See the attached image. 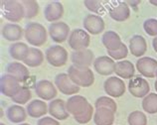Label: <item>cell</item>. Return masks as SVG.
<instances>
[{
    "instance_id": "obj_43",
    "label": "cell",
    "mask_w": 157,
    "mask_h": 125,
    "mask_svg": "<svg viewBox=\"0 0 157 125\" xmlns=\"http://www.w3.org/2000/svg\"><path fill=\"white\" fill-rule=\"evenodd\" d=\"M17 125H30L29 123H20V124H17Z\"/></svg>"
},
{
    "instance_id": "obj_26",
    "label": "cell",
    "mask_w": 157,
    "mask_h": 125,
    "mask_svg": "<svg viewBox=\"0 0 157 125\" xmlns=\"http://www.w3.org/2000/svg\"><path fill=\"white\" fill-rule=\"evenodd\" d=\"M109 16L117 22H123L129 18L130 9L126 2H121L117 6L111 7L109 9Z\"/></svg>"
},
{
    "instance_id": "obj_17",
    "label": "cell",
    "mask_w": 157,
    "mask_h": 125,
    "mask_svg": "<svg viewBox=\"0 0 157 125\" xmlns=\"http://www.w3.org/2000/svg\"><path fill=\"white\" fill-rule=\"evenodd\" d=\"M48 112L53 118L57 120H65L69 117L70 113L67 110L66 101L61 98L53 99L48 104Z\"/></svg>"
},
{
    "instance_id": "obj_4",
    "label": "cell",
    "mask_w": 157,
    "mask_h": 125,
    "mask_svg": "<svg viewBox=\"0 0 157 125\" xmlns=\"http://www.w3.org/2000/svg\"><path fill=\"white\" fill-rule=\"evenodd\" d=\"M45 57L49 64L56 68L65 66L69 58L67 50L60 45H54L49 47L45 53Z\"/></svg>"
},
{
    "instance_id": "obj_10",
    "label": "cell",
    "mask_w": 157,
    "mask_h": 125,
    "mask_svg": "<svg viewBox=\"0 0 157 125\" xmlns=\"http://www.w3.org/2000/svg\"><path fill=\"white\" fill-rule=\"evenodd\" d=\"M94 55L93 51L89 49L81 50V51H74L71 54V61L73 66L80 69L90 68L94 62Z\"/></svg>"
},
{
    "instance_id": "obj_19",
    "label": "cell",
    "mask_w": 157,
    "mask_h": 125,
    "mask_svg": "<svg viewBox=\"0 0 157 125\" xmlns=\"http://www.w3.org/2000/svg\"><path fill=\"white\" fill-rule=\"evenodd\" d=\"M2 37L7 41L15 42L22 38L24 34V30L21 26L14 23H7L2 27L1 30Z\"/></svg>"
},
{
    "instance_id": "obj_27",
    "label": "cell",
    "mask_w": 157,
    "mask_h": 125,
    "mask_svg": "<svg viewBox=\"0 0 157 125\" xmlns=\"http://www.w3.org/2000/svg\"><path fill=\"white\" fill-rule=\"evenodd\" d=\"M101 42L107 51H115L122 45L121 38L114 31H106L101 37Z\"/></svg>"
},
{
    "instance_id": "obj_45",
    "label": "cell",
    "mask_w": 157,
    "mask_h": 125,
    "mask_svg": "<svg viewBox=\"0 0 157 125\" xmlns=\"http://www.w3.org/2000/svg\"><path fill=\"white\" fill-rule=\"evenodd\" d=\"M0 125H5V124H4V123H2V122H1V123H0Z\"/></svg>"
},
{
    "instance_id": "obj_1",
    "label": "cell",
    "mask_w": 157,
    "mask_h": 125,
    "mask_svg": "<svg viewBox=\"0 0 157 125\" xmlns=\"http://www.w3.org/2000/svg\"><path fill=\"white\" fill-rule=\"evenodd\" d=\"M24 38L34 47H41L47 42V30L42 24L30 22L24 28Z\"/></svg>"
},
{
    "instance_id": "obj_24",
    "label": "cell",
    "mask_w": 157,
    "mask_h": 125,
    "mask_svg": "<svg viewBox=\"0 0 157 125\" xmlns=\"http://www.w3.org/2000/svg\"><path fill=\"white\" fill-rule=\"evenodd\" d=\"M129 51L134 57H142L147 51V43L144 37L134 35L129 40Z\"/></svg>"
},
{
    "instance_id": "obj_39",
    "label": "cell",
    "mask_w": 157,
    "mask_h": 125,
    "mask_svg": "<svg viewBox=\"0 0 157 125\" xmlns=\"http://www.w3.org/2000/svg\"><path fill=\"white\" fill-rule=\"evenodd\" d=\"M37 124L38 125H60L59 121H58L57 119L53 117H49V116H45V117L39 119Z\"/></svg>"
},
{
    "instance_id": "obj_44",
    "label": "cell",
    "mask_w": 157,
    "mask_h": 125,
    "mask_svg": "<svg viewBox=\"0 0 157 125\" xmlns=\"http://www.w3.org/2000/svg\"><path fill=\"white\" fill-rule=\"evenodd\" d=\"M155 78H156V81H157V72H156V76H155Z\"/></svg>"
},
{
    "instance_id": "obj_42",
    "label": "cell",
    "mask_w": 157,
    "mask_h": 125,
    "mask_svg": "<svg viewBox=\"0 0 157 125\" xmlns=\"http://www.w3.org/2000/svg\"><path fill=\"white\" fill-rule=\"evenodd\" d=\"M154 87H155V90H156V93H157V81H155V85H154Z\"/></svg>"
},
{
    "instance_id": "obj_9",
    "label": "cell",
    "mask_w": 157,
    "mask_h": 125,
    "mask_svg": "<svg viewBox=\"0 0 157 125\" xmlns=\"http://www.w3.org/2000/svg\"><path fill=\"white\" fill-rule=\"evenodd\" d=\"M104 89L111 97H121L125 93V83L118 77L107 78L104 83Z\"/></svg>"
},
{
    "instance_id": "obj_41",
    "label": "cell",
    "mask_w": 157,
    "mask_h": 125,
    "mask_svg": "<svg viewBox=\"0 0 157 125\" xmlns=\"http://www.w3.org/2000/svg\"><path fill=\"white\" fill-rule=\"evenodd\" d=\"M152 5H154V6H157V0H150L149 1Z\"/></svg>"
},
{
    "instance_id": "obj_16",
    "label": "cell",
    "mask_w": 157,
    "mask_h": 125,
    "mask_svg": "<svg viewBox=\"0 0 157 125\" xmlns=\"http://www.w3.org/2000/svg\"><path fill=\"white\" fill-rule=\"evenodd\" d=\"M114 60L109 56H101L97 58L94 62V68L96 72L101 76H110L114 73L115 70Z\"/></svg>"
},
{
    "instance_id": "obj_14",
    "label": "cell",
    "mask_w": 157,
    "mask_h": 125,
    "mask_svg": "<svg viewBox=\"0 0 157 125\" xmlns=\"http://www.w3.org/2000/svg\"><path fill=\"white\" fill-rule=\"evenodd\" d=\"M136 69L145 78H155L157 72V61L150 57H142L136 62Z\"/></svg>"
},
{
    "instance_id": "obj_11",
    "label": "cell",
    "mask_w": 157,
    "mask_h": 125,
    "mask_svg": "<svg viewBox=\"0 0 157 125\" xmlns=\"http://www.w3.org/2000/svg\"><path fill=\"white\" fill-rule=\"evenodd\" d=\"M128 90L132 97L137 98H144L147 94H149L148 93L150 91V85L145 78L135 77L129 80Z\"/></svg>"
},
{
    "instance_id": "obj_30",
    "label": "cell",
    "mask_w": 157,
    "mask_h": 125,
    "mask_svg": "<svg viewBox=\"0 0 157 125\" xmlns=\"http://www.w3.org/2000/svg\"><path fill=\"white\" fill-rule=\"evenodd\" d=\"M24 8V18L32 19L39 13V4L35 0H24L21 1Z\"/></svg>"
},
{
    "instance_id": "obj_32",
    "label": "cell",
    "mask_w": 157,
    "mask_h": 125,
    "mask_svg": "<svg viewBox=\"0 0 157 125\" xmlns=\"http://www.w3.org/2000/svg\"><path fill=\"white\" fill-rule=\"evenodd\" d=\"M32 97V93L31 90L27 89L25 86H21V89L17 93V94L14 95L13 97H11L12 101L22 105V104H26Z\"/></svg>"
},
{
    "instance_id": "obj_35",
    "label": "cell",
    "mask_w": 157,
    "mask_h": 125,
    "mask_svg": "<svg viewBox=\"0 0 157 125\" xmlns=\"http://www.w3.org/2000/svg\"><path fill=\"white\" fill-rule=\"evenodd\" d=\"M107 54H109V57H110L113 60L121 61L125 59L127 55H128V48H127L126 45L122 43V45L117 50H115V51H107Z\"/></svg>"
},
{
    "instance_id": "obj_31",
    "label": "cell",
    "mask_w": 157,
    "mask_h": 125,
    "mask_svg": "<svg viewBox=\"0 0 157 125\" xmlns=\"http://www.w3.org/2000/svg\"><path fill=\"white\" fill-rule=\"evenodd\" d=\"M142 108L149 114L157 113V93L147 94L142 100Z\"/></svg>"
},
{
    "instance_id": "obj_20",
    "label": "cell",
    "mask_w": 157,
    "mask_h": 125,
    "mask_svg": "<svg viewBox=\"0 0 157 125\" xmlns=\"http://www.w3.org/2000/svg\"><path fill=\"white\" fill-rule=\"evenodd\" d=\"M28 115L32 118H40L45 116L48 112V105L44 100L34 99L28 103L26 107Z\"/></svg>"
},
{
    "instance_id": "obj_5",
    "label": "cell",
    "mask_w": 157,
    "mask_h": 125,
    "mask_svg": "<svg viewBox=\"0 0 157 125\" xmlns=\"http://www.w3.org/2000/svg\"><path fill=\"white\" fill-rule=\"evenodd\" d=\"M69 45L74 51L88 49L90 43V37L89 33L84 29H75L69 36Z\"/></svg>"
},
{
    "instance_id": "obj_40",
    "label": "cell",
    "mask_w": 157,
    "mask_h": 125,
    "mask_svg": "<svg viewBox=\"0 0 157 125\" xmlns=\"http://www.w3.org/2000/svg\"><path fill=\"white\" fill-rule=\"evenodd\" d=\"M152 46H153L154 51L157 53V37H155V38L152 40Z\"/></svg>"
},
{
    "instance_id": "obj_36",
    "label": "cell",
    "mask_w": 157,
    "mask_h": 125,
    "mask_svg": "<svg viewBox=\"0 0 157 125\" xmlns=\"http://www.w3.org/2000/svg\"><path fill=\"white\" fill-rule=\"evenodd\" d=\"M143 29L146 34L151 37H157V20L154 18H149L144 21Z\"/></svg>"
},
{
    "instance_id": "obj_7",
    "label": "cell",
    "mask_w": 157,
    "mask_h": 125,
    "mask_svg": "<svg viewBox=\"0 0 157 125\" xmlns=\"http://www.w3.org/2000/svg\"><path fill=\"white\" fill-rule=\"evenodd\" d=\"M90 104V103L88 101V99L85 97H82V95H78V94L73 95V97H71L66 101L67 110L74 117L84 113L89 108Z\"/></svg>"
},
{
    "instance_id": "obj_18",
    "label": "cell",
    "mask_w": 157,
    "mask_h": 125,
    "mask_svg": "<svg viewBox=\"0 0 157 125\" xmlns=\"http://www.w3.org/2000/svg\"><path fill=\"white\" fill-rule=\"evenodd\" d=\"M64 15L63 4L59 1H53L48 3L44 10L45 19L51 23L59 22V20Z\"/></svg>"
},
{
    "instance_id": "obj_13",
    "label": "cell",
    "mask_w": 157,
    "mask_h": 125,
    "mask_svg": "<svg viewBox=\"0 0 157 125\" xmlns=\"http://www.w3.org/2000/svg\"><path fill=\"white\" fill-rule=\"evenodd\" d=\"M70 34L71 33H70L69 25L62 21L51 23L49 26V35L55 43H63L69 39Z\"/></svg>"
},
{
    "instance_id": "obj_37",
    "label": "cell",
    "mask_w": 157,
    "mask_h": 125,
    "mask_svg": "<svg viewBox=\"0 0 157 125\" xmlns=\"http://www.w3.org/2000/svg\"><path fill=\"white\" fill-rule=\"evenodd\" d=\"M94 107L92 104H90L89 108L86 109L84 113L78 115V116H75V120L80 124H86L89 123L90 120H92V118L94 117Z\"/></svg>"
},
{
    "instance_id": "obj_25",
    "label": "cell",
    "mask_w": 157,
    "mask_h": 125,
    "mask_svg": "<svg viewBox=\"0 0 157 125\" xmlns=\"http://www.w3.org/2000/svg\"><path fill=\"white\" fill-rule=\"evenodd\" d=\"M114 73L117 76L124 80H131L134 77L135 68L130 61H119L115 64Z\"/></svg>"
},
{
    "instance_id": "obj_3",
    "label": "cell",
    "mask_w": 157,
    "mask_h": 125,
    "mask_svg": "<svg viewBox=\"0 0 157 125\" xmlns=\"http://www.w3.org/2000/svg\"><path fill=\"white\" fill-rule=\"evenodd\" d=\"M3 17L12 23H17L24 18V8L21 2L16 0H6L2 2Z\"/></svg>"
},
{
    "instance_id": "obj_8",
    "label": "cell",
    "mask_w": 157,
    "mask_h": 125,
    "mask_svg": "<svg viewBox=\"0 0 157 125\" xmlns=\"http://www.w3.org/2000/svg\"><path fill=\"white\" fill-rule=\"evenodd\" d=\"M55 85L58 90L66 95H75L80 91V87L72 81L68 74L65 73L57 74L55 78Z\"/></svg>"
},
{
    "instance_id": "obj_34",
    "label": "cell",
    "mask_w": 157,
    "mask_h": 125,
    "mask_svg": "<svg viewBox=\"0 0 157 125\" xmlns=\"http://www.w3.org/2000/svg\"><path fill=\"white\" fill-rule=\"evenodd\" d=\"M127 122L129 125H147V117L143 112L135 110L128 115Z\"/></svg>"
},
{
    "instance_id": "obj_2",
    "label": "cell",
    "mask_w": 157,
    "mask_h": 125,
    "mask_svg": "<svg viewBox=\"0 0 157 125\" xmlns=\"http://www.w3.org/2000/svg\"><path fill=\"white\" fill-rule=\"evenodd\" d=\"M68 74L72 81L78 87H90L94 82V76L90 68L80 69L75 66H70Z\"/></svg>"
},
{
    "instance_id": "obj_15",
    "label": "cell",
    "mask_w": 157,
    "mask_h": 125,
    "mask_svg": "<svg viewBox=\"0 0 157 125\" xmlns=\"http://www.w3.org/2000/svg\"><path fill=\"white\" fill-rule=\"evenodd\" d=\"M85 30L93 35H98L105 30V21L100 15L97 14H88L84 19Z\"/></svg>"
},
{
    "instance_id": "obj_23",
    "label": "cell",
    "mask_w": 157,
    "mask_h": 125,
    "mask_svg": "<svg viewBox=\"0 0 157 125\" xmlns=\"http://www.w3.org/2000/svg\"><path fill=\"white\" fill-rule=\"evenodd\" d=\"M27 110L19 104H14L7 108L6 116L9 121L15 124H20L24 122L27 118Z\"/></svg>"
},
{
    "instance_id": "obj_29",
    "label": "cell",
    "mask_w": 157,
    "mask_h": 125,
    "mask_svg": "<svg viewBox=\"0 0 157 125\" xmlns=\"http://www.w3.org/2000/svg\"><path fill=\"white\" fill-rule=\"evenodd\" d=\"M44 62V54L43 52L39 50L38 48L32 47L29 50L28 56L24 60V64L30 68H36L43 64Z\"/></svg>"
},
{
    "instance_id": "obj_38",
    "label": "cell",
    "mask_w": 157,
    "mask_h": 125,
    "mask_svg": "<svg viewBox=\"0 0 157 125\" xmlns=\"http://www.w3.org/2000/svg\"><path fill=\"white\" fill-rule=\"evenodd\" d=\"M84 4L90 12L97 13V15L104 12V5H102V2L101 1H98V0H86V1H84Z\"/></svg>"
},
{
    "instance_id": "obj_28",
    "label": "cell",
    "mask_w": 157,
    "mask_h": 125,
    "mask_svg": "<svg viewBox=\"0 0 157 125\" xmlns=\"http://www.w3.org/2000/svg\"><path fill=\"white\" fill-rule=\"evenodd\" d=\"M29 50L30 48L28 47V45L25 43H22V42H16L10 45L9 47V54L11 58H13L16 61H22L26 59L29 53Z\"/></svg>"
},
{
    "instance_id": "obj_22",
    "label": "cell",
    "mask_w": 157,
    "mask_h": 125,
    "mask_svg": "<svg viewBox=\"0 0 157 125\" xmlns=\"http://www.w3.org/2000/svg\"><path fill=\"white\" fill-rule=\"evenodd\" d=\"M6 70L7 74L16 78L20 82L25 81L29 78V70L27 66L19 62H12L8 64Z\"/></svg>"
},
{
    "instance_id": "obj_6",
    "label": "cell",
    "mask_w": 157,
    "mask_h": 125,
    "mask_svg": "<svg viewBox=\"0 0 157 125\" xmlns=\"http://www.w3.org/2000/svg\"><path fill=\"white\" fill-rule=\"evenodd\" d=\"M21 89L20 81L9 74H2L0 78V90L3 95L13 97Z\"/></svg>"
},
{
    "instance_id": "obj_33",
    "label": "cell",
    "mask_w": 157,
    "mask_h": 125,
    "mask_svg": "<svg viewBox=\"0 0 157 125\" xmlns=\"http://www.w3.org/2000/svg\"><path fill=\"white\" fill-rule=\"evenodd\" d=\"M94 107L96 108H101V107L109 108V109H110L111 111H113L114 113L117 110V102H115L111 97H98L96 100V102H94Z\"/></svg>"
},
{
    "instance_id": "obj_12",
    "label": "cell",
    "mask_w": 157,
    "mask_h": 125,
    "mask_svg": "<svg viewBox=\"0 0 157 125\" xmlns=\"http://www.w3.org/2000/svg\"><path fill=\"white\" fill-rule=\"evenodd\" d=\"M35 93L42 100H53L57 97V87L53 82L47 80H41L36 83Z\"/></svg>"
},
{
    "instance_id": "obj_21",
    "label": "cell",
    "mask_w": 157,
    "mask_h": 125,
    "mask_svg": "<svg viewBox=\"0 0 157 125\" xmlns=\"http://www.w3.org/2000/svg\"><path fill=\"white\" fill-rule=\"evenodd\" d=\"M114 112L109 108H96L94 122L96 125H113L114 122Z\"/></svg>"
}]
</instances>
